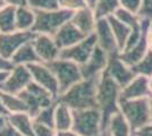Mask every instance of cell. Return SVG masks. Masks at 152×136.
<instances>
[{
  "label": "cell",
  "mask_w": 152,
  "mask_h": 136,
  "mask_svg": "<svg viewBox=\"0 0 152 136\" xmlns=\"http://www.w3.org/2000/svg\"><path fill=\"white\" fill-rule=\"evenodd\" d=\"M119 4H121V8L139 15L142 0H119Z\"/></svg>",
  "instance_id": "obj_35"
},
{
  "label": "cell",
  "mask_w": 152,
  "mask_h": 136,
  "mask_svg": "<svg viewBox=\"0 0 152 136\" xmlns=\"http://www.w3.org/2000/svg\"><path fill=\"white\" fill-rule=\"evenodd\" d=\"M57 136H78L73 130H65V132H57Z\"/></svg>",
  "instance_id": "obj_42"
},
{
  "label": "cell",
  "mask_w": 152,
  "mask_h": 136,
  "mask_svg": "<svg viewBox=\"0 0 152 136\" xmlns=\"http://www.w3.org/2000/svg\"><path fill=\"white\" fill-rule=\"evenodd\" d=\"M0 115H2V116H9L8 112L6 111V109H5V107H4V104H2L1 97H0Z\"/></svg>",
  "instance_id": "obj_44"
},
{
  "label": "cell",
  "mask_w": 152,
  "mask_h": 136,
  "mask_svg": "<svg viewBox=\"0 0 152 136\" xmlns=\"http://www.w3.org/2000/svg\"><path fill=\"white\" fill-rule=\"evenodd\" d=\"M10 61L14 66H28L32 65V64H35V63H41L37 52H35L34 47L32 44V42H28L23 47H20L18 50L14 53Z\"/></svg>",
  "instance_id": "obj_23"
},
{
  "label": "cell",
  "mask_w": 152,
  "mask_h": 136,
  "mask_svg": "<svg viewBox=\"0 0 152 136\" xmlns=\"http://www.w3.org/2000/svg\"><path fill=\"white\" fill-rule=\"evenodd\" d=\"M7 4H6V0H0V9H2L4 7H6Z\"/></svg>",
  "instance_id": "obj_46"
},
{
  "label": "cell",
  "mask_w": 152,
  "mask_h": 136,
  "mask_svg": "<svg viewBox=\"0 0 152 136\" xmlns=\"http://www.w3.org/2000/svg\"><path fill=\"white\" fill-rule=\"evenodd\" d=\"M104 71L121 86V89L125 87L136 76L133 68L127 65L126 63H124L118 55L110 56L107 69Z\"/></svg>",
  "instance_id": "obj_15"
},
{
  "label": "cell",
  "mask_w": 152,
  "mask_h": 136,
  "mask_svg": "<svg viewBox=\"0 0 152 136\" xmlns=\"http://www.w3.org/2000/svg\"><path fill=\"white\" fill-rule=\"evenodd\" d=\"M35 12L28 6L16 7V30L30 32L35 24Z\"/></svg>",
  "instance_id": "obj_24"
},
{
  "label": "cell",
  "mask_w": 152,
  "mask_h": 136,
  "mask_svg": "<svg viewBox=\"0 0 152 136\" xmlns=\"http://www.w3.org/2000/svg\"><path fill=\"white\" fill-rule=\"evenodd\" d=\"M150 111H151V124H152V97H150Z\"/></svg>",
  "instance_id": "obj_47"
},
{
  "label": "cell",
  "mask_w": 152,
  "mask_h": 136,
  "mask_svg": "<svg viewBox=\"0 0 152 136\" xmlns=\"http://www.w3.org/2000/svg\"><path fill=\"white\" fill-rule=\"evenodd\" d=\"M27 6L34 12H50L59 9L58 0H27Z\"/></svg>",
  "instance_id": "obj_32"
},
{
  "label": "cell",
  "mask_w": 152,
  "mask_h": 136,
  "mask_svg": "<svg viewBox=\"0 0 152 136\" xmlns=\"http://www.w3.org/2000/svg\"><path fill=\"white\" fill-rule=\"evenodd\" d=\"M133 136H135V135H133Z\"/></svg>",
  "instance_id": "obj_50"
},
{
  "label": "cell",
  "mask_w": 152,
  "mask_h": 136,
  "mask_svg": "<svg viewBox=\"0 0 152 136\" xmlns=\"http://www.w3.org/2000/svg\"><path fill=\"white\" fill-rule=\"evenodd\" d=\"M0 97H1L2 104L8 112V115L27 112L26 104L24 103V101L20 99L18 94H10V93L0 91Z\"/></svg>",
  "instance_id": "obj_26"
},
{
  "label": "cell",
  "mask_w": 152,
  "mask_h": 136,
  "mask_svg": "<svg viewBox=\"0 0 152 136\" xmlns=\"http://www.w3.org/2000/svg\"><path fill=\"white\" fill-rule=\"evenodd\" d=\"M121 87L104 71L98 79L96 108L102 116V128L107 129L110 118L119 111V99Z\"/></svg>",
  "instance_id": "obj_1"
},
{
  "label": "cell",
  "mask_w": 152,
  "mask_h": 136,
  "mask_svg": "<svg viewBox=\"0 0 152 136\" xmlns=\"http://www.w3.org/2000/svg\"><path fill=\"white\" fill-rule=\"evenodd\" d=\"M132 68L136 75L145 76L148 78L152 77V50L149 49V51L146 52L143 59Z\"/></svg>",
  "instance_id": "obj_31"
},
{
  "label": "cell",
  "mask_w": 152,
  "mask_h": 136,
  "mask_svg": "<svg viewBox=\"0 0 152 136\" xmlns=\"http://www.w3.org/2000/svg\"><path fill=\"white\" fill-rule=\"evenodd\" d=\"M108 136H133V132L121 110L110 118L107 126Z\"/></svg>",
  "instance_id": "obj_22"
},
{
  "label": "cell",
  "mask_w": 152,
  "mask_h": 136,
  "mask_svg": "<svg viewBox=\"0 0 152 136\" xmlns=\"http://www.w3.org/2000/svg\"><path fill=\"white\" fill-rule=\"evenodd\" d=\"M150 78L145 76L136 75L128 84L121 89V100H137V99H150Z\"/></svg>",
  "instance_id": "obj_16"
},
{
  "label": "cell",
  "mask_w": 152,
  "mask_h": 136,
  "mask_svg": "<svg viewBox=\"0 0 152 136\" xmlns=\"http://www.w3.org/2000/svg\"><path fill=\"white\" fill-rule=\"evenodd\" d=\"M148 51H149V47H148V43H146V38L145 34H144L143 38L140 40L134 47H132L131 49H127L125 51L119 52L118 56L128 66L134 67L143 59V57L145 56Z\"/></svg>",
  "instance_id": "obj_19"
},
{
  "label": "cell",
  "mask_w": 152,
  "mask_h": 136,
  "mask_svg": "<svg viewBox=\"0 0 152 136\" xmlns=\"http://www.w3.org/2000/svg\"><path fill=\"white\" fill-rule=\"evenodd\" d=\"M6 4L14 7L27 6V0H6Z\"/></svg>",
  "instance_id": "obj_41"
},
{
  "label": "cell",
  "mask_w": 152,
  "mask_h": 136,
  "mask_svg": "<svg viewBox=\"0 0 152 136\" xmlns=\"http://www.w3.org/2000/svg\"><path fill=\"white\" fill-rule=\"evenodd\" d=\"M109 58L110 56L107 52H104L96 45L91 57L88 59V61L81 66L83 79H92V78L100 77L107 69Z\"/></svg>",
  "instance_id": "obj_12"
},
{
  "label": "cell",
  "mask_w": 152,
  "mask_h": 136,
  "mask_svg": "<svg viewBox=\"0 0 152 136\" xmlns=\"http://www.w3.org/2000/svg\"><path fill=\"white\" fill-rule=\"evenodd\" d=\"M73 127V110L66 104L58 102L55 110V129L56 132L72 130Z\"/></svg>",
  "instance_id": "obj_21"
},
{
  "label": "cell",
  "mask_w": 152,
  "mask_h": 136,
  "mask_svg": "<svg viewBox=\"0 0 152 136\" xmlns=\"http://www.w3.org/2000/svg\"><path fill=\"white\" fill-rule=\"evenodd\" d=\"M35 24L32 32L53 36L64 24L69 22L73 13L59 8L50 12H35Z\"/></svg>",
  "instance_id": "obj_6"
},
{
  "label": "cell",
  "mask_w": 152,
  "mask_h": 136,
  "mask_svg": "<svg viewBox=\"0 0 152 136\" xmlns=\"http://www.w3.org/2000/svg\"><path fill=\"white\" fill-rule=\"evenodd\" d=\"M32 82L33 78L27 66H14L13 69L8 73L6 81L0 85V91L10 94H19Z\"/></svg>",
  "instance_id": "obj_8"
},
{
  "label": "cell",
  "mask_w": 152,
  "mask_h": 136,
  "mask_svg": "<svg viewBox=\"0 0 152 136\" xmlns=\"http://www.w3.org/2000/svg\"><path fill=\"white\" fill-rule=\"evenodd\" d=\"M9 124L13 126L18 133L24 136H35L34 132V121L27 112L14 113L8 116Z\"/></svg>",
  "instance_id": "obj_20"
},
{
  "label": "cell",
  "mask_w": 152,
  "mask_h": 136,
  "mask_svg": "<svg viewBox=\"0 0 152 136\" xmlns=\"http://www.w3.org/2000/svg\"><path fill=\"white\" fill-rule=\"evenodd\" d=\"M35 33L15 31L10 33H0V55L5 59L10 60L14 53L20 47L32 42L35 38Z\"/></svg>",
  "instance_id": "obj_10"
},
{
  "label": "cell",
  "mask_w": 152,
  "mask_h": 136,
  "mask_svg": "<svg viewBox=\"0 0 152 136\" xmlns=\"http://www.w3.org/2000/svg\"><path fill=\"white\" fill-rule=\"evenodd\" d=\"M85 1V4H86V6L90 7V8H94L95 7V4L98 2V0H84Z\"/></svg>",
  "instance_id": "obj_45"
},
{
  "label": "cell",
  "mask_w": 152,
  "mask_h": 136,
  "mask_svg": "<svg viewBox=\"0 0 152 136\" xmlns=\"http://www.w3.org/2000/svg\"><path fill=\"white\" fill-rule=\"evenodd\" d=\"M108 20L110 23L111 30H113V33H114V36L115 39H116L117 45H118V49H119V52H121L124 50V48L126 47V43L128 39H129L132 30L127 25H125L124 23H121V20H117L115 16L109 17Z\"/></svg>",
  "instance_id": "obj_25"
},
{
  "label": "cell",
  "mask_w": 152,
  "mask_h": 136,
  "mask_svg": "<svg viewBox=\"0 0 152 136\" xmlns=\"http://www.w3.org/2000/svg\"><path fill=\"white\" fill-rule=\"evenodd\" d=\"M150 91H151V95H152V77H150Z\"/></svg>",
  "instance_id": "obj_48"
},
{
  "label": "cell",
  "mask_w": 152,
  "mask_h": 136,
  "mask_svg": "<svg viewBox=\"0 0 152 136\" xmlns=\"http://www.w3.org/2000/svg\"><path fill=\"white\" fill-rule=\"evenodd\" d=\"M4 136H24V135H22L20 133H18L17 130L14 128L10 124H8L7 128L5 129V133H4Z\"/></svg>",
  "instance_id": "obj_39"
},
{
  "label": "cell",
  "mask_w": 152,
  "mask_h": 136,
  "mask_svg": "<svg viewBox=\"0 0 152 136\" xmlns=\"http://www.w3.org/2000/svg\"><path fill=\"white\" fill-rule=\"evenodd\" d=\"M145 38H146V43H148L149 49L152 50V22L150 23V25H149L148 30H146Z\"/></svg>",
  "instance_id": "obj_40"
},
{
  "label": "cell",
  "mask_w": 152,
  "mask_h": 136,
  "mask_svg": "<svg viewBox=\"0 0 152 136\" xmlns=\"http://www.w3.org/2000/svg\"><path fill=\"white\" fill-rule=\"evenodd\" d=\"M84 38H86V36L70 20L67 22L66 24H64L53 35V39L60 50L67 49L72 45L78 43Z\"/></svg>",
  "instance_id": "obj_17"
},
{
  "label": "cell",
  "mask_w": 152,
  "mask_h": 136,
  "mask_svg": "<svg viewBox=\"0 0 152 136\" xmlns=\"http://www.w3.org/2000/svg\"><path fill=\"white\" fill-rule=\"evenodd\" d=\"M47 65L53 73L55 77L57 78L59 85V95L83 79L81 66L70 60L58 58Z\"/></svg>",
  "instance_id": "obj_5"
},
{
  "label": "cell",
  "mask_w": 152,
  "mask_h": 136,
  "mask_svg": "<svg viewBox=\"0 0 152 136\" xmlns=\"http://www.w3.org/2000/svg\"><path fill=\"white\" fill-rule=\"evenodd\" d=\"M27 67L31 71L33 82L42 86L57 99L59 95V85H58L57 78L55 77L53 73L48 67V65L43 63H35V64L28 65Z\"/></svg>",
  "instance_id": "obj_11"
},
{
  "label": "cell",
  "mask_w": 152,
  "mask_h": 136,
  "mask_svg": "<svg viewBox=\"0 0 152 136\" xmlns=\"http://www.w3.org/2000/svg\"><path fill=\"white\" fill-rule=\"evenodd\" d=\"M140 18L144 22H152V0H142L139 12Z\"/></svg>",
  "instance_id": "obj_34"
},
{
  "label": "cell",
  "mask_w": 152,
  "mask_h": 136,
  "mask_svg": "<svg viewBox=\"0 0 152 136\" xmlns=\"http://www.w3.org/2000/svg\"><path fill=\"white\" fill-rule=\"evenodd\" d=\"M96 16L94 14V10L90 7H84L82 9L73 13L70 22L85 35L89 36L94 34L95 25H96Z\"/></svg>",
  "instance_id": "obj_18"
},
{
  "label": "cell",
  "mask_w": 152,
  "mask_h": 136,
  "mask_svg": "<svg viewBox=\"0 0 152 136\" xmlns=\"http://www.w3.org/2000/svg\"><path fill=\"white\" fill-rule=\"evenodd\" d=\"M98 79H82L57 97L58 102L66 104L72 110L96 108Z\"/></svg>",
  "instance_id": "obj_2"
},
{
  "label": "cell",
  "mask_w": 152,
  "mask_h": 136,
  "mask_svg": "<svg viewBox=\"0 0 152 136\" xmlns=\"http://www.w3.org/2000/svg\"><path fill=\"white\" fill-rule=\"evenodd\" d=\"M18 95L26 104L27 113L32 118L42 108L50 105L53 102H56V100H57L50 92H48L42 86L37 84L35 82H32L31 84L28 85L23 92H20Z\"/></svg>",
  "instance_id": "obj_7"
},
{
  "label": "cell",
  "mask_w": 152,
  "mask_h": 136,
  "mask_svg": "<svg viewBox=\"0 0 152 136\" xmlns=\"http://www.w3.org/2000/svg\"><path fill=\"white\" fill-rule=\"evenodd\" d=\"M99 136H108V134H107V132H104V133H102L101 135H99Z\"/></svg>",
  "instance_id": "obj_49"
},
{
  "label": "cell",
  "mask_w": 152,
  "mask_h": 136,
  "mask_svg": "<svg viewBox=\"0 0 152 136\" xmlns=\"http://www.w3.org/2000/svg\"><path fill=\"white\" fill-rule=\"evenodd\" d=\"M39 59L43 64H49L59 58L60 49L57 45L53 36L47 34H37L32 41Z\"/></svg>",
  "instance_id": "obj_14"
},
{
  "label": "cell",
  "mask_w": 152,
  "mask_h": 136,
  "mask_svg": "<svg viewBox=\"0 0 152 136\" xmlns=\"http://www.w3.org/2000/svg\"><path fill=\"white\" fill-rule=\"evenodd\" d=\"M8 73L9 71H0V85L6 81L7 76H8Z\"/></svg>",
  "instance_id": "obj_43"
},
{
  "label": "cell",
  "mask_w": 152,
  "mask_h": 136,
  "mask_svg": "<svg viewBox=\"0 0 152 136\" xmlns=\"http://www.w3.org/2000/svg\"><path fill=\"white\" fill-rule=\"evenodd\" d=\"M72 130L78 136H99L103 132L102 116L98 108L73 110Z\"/></svg>",
  "instance_id": "obj_4"
},
{
  "label": "cell",
  "mask_w": 152,
  "mask_h": 136,
  "mask_svg": "<svg viewBox=\"0 0 152 136\" xmlns=\"http://www.w3.org/2000/svg\"><path fill=\"white\" fill-rule=\"evenodd\" d=\"M8 124H9L8 116L0 115V136H4V133H5V129L7 128Z\"/></svg>",
  "instance_id": "obj_38"
},
{
  "label": "cell",
  "mask_w": 152,
  "mask_h": 136,
  "mask_svg": "<svg viewBox=\"0 0 152 136\" xmlns=\"http://www.w3.org/2000/svg\"><path fill=\"white\" fill-rule=\"evenodd\" d=\"M94 35L96 39V45L104 52H107L109 56L119 53V49L108 18H99L96 20Z\"/></svg>",
  "instance_id": "obj_13"
},
{
  "label": "cell",
  "mask_w": 152,
  "mask_h": 136,
  "mask_svg": "<svg viewBox=\"0 0 152 136\" xmlns=\"http://www.w3.org/2000/svg\"><path fill=\"white\" fill-rule=\"evenodd\" d=\"M59 1V8L67 10L70 13H75L77 10L86 7L84 0H58Z\"/></svg>",
  "instance_id": "obj_33"
},
{
  "label": "cell",
  "mask_w": 152,
  "mask_h": 136,
  "mask_svg": "<svg viewBox=\"0 0 152 136\" xmlns=\"http://www.w3.org/2000/svg\"><path fill=\"white\" fill-rule=\"evenodd\" d=\"M14 65L10 60L5 59L0 55V71H10L13 69Z\"/></svg>",
  "instance_id": "obj_37"
},
{
  "label": "cell",
  "mask_w": 152,
  "mask_h": 136,
  "mask_svg": "<svg viewBox=\"0 0 152 136\" xmlns=\"http://www.w3.org/2000/svg\"><path fill=\"white\" fill-rule=\"evenodd\" d=\"M114 16L118 20H121V23H124L125 25L128 26L131 30L140 28V27L143 26V20L140 18L139 15L131 13L128 10H125L123 8H119Z\"/></svg>",
  "instance_id": "obj_30"
},
{
  "label": "cell",
  "mask_w": 152,
  "mask_h": 136,
  "mask_svg": "<svg viewBox=\"0 0 152 136\" xmlns=\"http://www.w3.org/2000/svg\"><path fill=\"white\" fill-rule=\"evenodd\" d=\"M16 30V7L7 5L0 9V33H10Z\"/></svg>",
  "instance_id": "obj_27"
},
{
  "label": "cell",
  "mask_w": 152,
  "mask_h": 136,
  "mask_svg": "<svg viewBox=\"0 0 152 136\" xmlns=\"http://www.w3.org/2000/svg\"><path fill=\"white\" fill-rule=\"evenodd\" d=\"M34 132H35V136H57V132L55 128L35 123H34Z\"/></svg>",
  "instance_id": "obj_36"
},
{
  "label": "cell",
  "mask_w": 152,
  "mask_h": 136,
  "mask_svg": "<svg viewBox=\"0 0 152 136\" xmlns=\"http://www.w3.org/2000/svg\"><path fill=\"white\" fill-rule=\"evenodd\" d=\"M121 8L119 0H98L93 8L96 18H109Z\"/></svg>",
  "instance_id": "obj_28"
},
{
  "label": "cell",
  "mask_w": 152,
  "mask_h": 136,
  "mask_svg": "<svg viewBox=\"0 0 152 136\" xmlns=\"http://www.w3.org/2000/svg\"><path fill=\"white\" fill-rule=\"evenodd\" d=\"M95 47H96V39H95L94 34H92V35L84 38L78 43L72 45L67 49L60 50L59 58L70 60L77 65L82 66L91 57Z\"/></svg>",
  "instance_id": "obj_9"
},
{
  "label": "cell",
  "mask_w": 152,
  "mask_h": 136,
  "mask_svg": "<svg viewBox=\"0 0 152 136\" xmlns=\"http://www.w3.org/2000/svg\"><path fill=\"white\" fill-rule=\"evenodd\" d=\"M119 110L129 124L133 133L151 124L150 99L121 100L119 101Z\"/></svg>",
  "instance_id": "obj_3"
},
{
  "label": "cell",
  "mask_w": 152,
  "mask_h": 136,
  "mask_svg": "<svg viewBox=\"0 0 152 136\" xmlns=\"http://www.w3.org/2000/svg\"><path fill=\"white\" fill-rule=\"evenodd\" d=\"M56 104H57V100L56 102L52 104L42 108L39 111L35 116L33 117V121L39 125H43V126H48L51 128H55V110H56Z\"/></svg>",
  "instance_id": "obj_29"
}]
</instances>
